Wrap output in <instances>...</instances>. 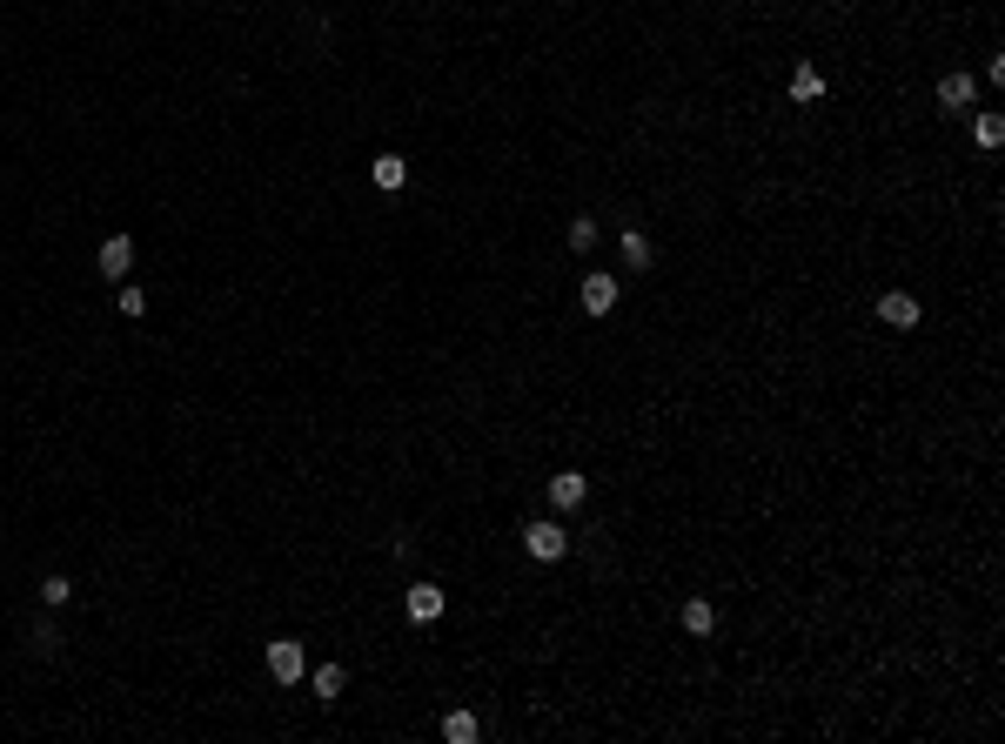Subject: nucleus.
Returning a JSON list of instances; mask_svg holds the SVG:
<instances>
[{
	"label": "nucleus",
	"mask_w": 1005,
	"mask_h": 744,
	"mask_svg": "<svg viewBox=\"0 0 1005 744\" xmlns=\"http://www.w3.org/2000/svg\"><path fill=\"white\" fill-rule=\"evenodd\" d=\"M523 550H530L536 564H557L563 550H570V530H563V523H530V530H523Z\"/></svg>",
	"instance_id": "obj_2"
},
{
	"label": "nucleus",
	"mask_w": 1005,
	"mask_h": 744,
	"mask_svg": "<svg viewBox=\"0 0 1005 744\" xmlns=\"http://www.w3.org/2000/svg\"><path fill=\"white\" fill-rule=\"evenodd\" d=\"M67 597H74V584H67V577H47V584H41V604H47V610H61Z\"/></svg>",
	"instance_id": "obj_17"
},
{
	"label": "nucleus",
	"mask_w": 1005,
	"mask_h": 744,
	"mask_svg": "<svg viewBox=\"0 0 1005 744\" xmlns=\"http://www.w3.org/2000/svg\"><path fill=\"white\" fill-rule=\"evenodd\" d=\"M918 316H925V309H918V295H905V289L878 295V322H885V329H918Z\"/></svg>",
	"instance_id": "obj_5"
},
{
	"label": "nucleus",
	"mask_w": 1005,
	"mask_h": 744,
	"mask_svg": "<svg viewBox=\"0 0 1005 744\" xmlns=\"http://www.w3.org/2000/svg\"><path fill=\"white\" fill-rule=\"evenodd\" d=\"M443 604H449V597H443L436 584H409V597H402L409 624H436V617H443Z\"/></svg>",
	"instance_id": "obj_7"
},
{
	"label": "nucleus",
	"mask_w": 1005,
	"mask_h": 744,
	"mask_svg": "<svg viewBox=\"0 0 1005 744\" xmlns=\"http://www.w3.org/2000/svg\"><path fill=\"white\" fill-rule=\"evenodd\" d=\"M570 248H577V255H590V248H597V222H590V215H577V222H570Z\"/></svg>",
	"instance_id": "obj_16"
},
{
	"label": "nucleus",
	"mask_w": 1005,
	"mask_h": 744,
	"mask_svg": "<svg viewBox=\"0 0 1005 744\" xmlns=\"http://www.w3.org/2000/svg\"><path fill=\"white\" fill-rule=\"evenodd\" d=\"M791 101H798V108H804V101H825V74L798 68V74H791Z\"/></svg>",
	"instance_id": "obj_13"
},
{
	"label": "nucleus",
	"mask_w": 1005,
	"mask_h": 744,
	"mask_svg": "<svg viewBox=\"0 0 1005 744\" xmlns=\"http://www.w3.org/2000/svg\"><path fill=\"white\" fill-rule=\"evenodd\" d=\"M624 269H650V242H644V228H624Z\"/></svg>",
	"instance_id": "obj_14"
},
{
	"label": "nucleus",
	"mask_w": 1005,
	"mask_h": 744,
	"mask_svg": "<svg viewBox=\"0 0 1005 744\" xmlns=\"http://www.w3.org/2000/svg\"><path fill=\"white\" fill-rule=\"evenodd\" d=\"M121 316H148V295H141V289H121Z\"/></svg>",
	"instance_id": "obj_18"
},
{
	"label": "nucleus",
	"mask_w": 1005,
	"mask_h": 744,
	"mask_svg": "<svg viewBox=\"0 0 1005 744\" xmlns=\"http://www.w3.org/2000/svg\"><path fill=\"white\" fill-rule=\"evenodd\" d=\"M128 269H134V235H108V242H101V275L121 282Z\"/></svg>",
	"instance_id": "obj_8"
},
{
	"label": "nucleus",
	"mask_w": 1005,
	"mask_h": 744,
	"mask_svg": "<svg viewBox=\"0 0 1005 744\" xmlns=\"http://www.w3.org/2000/svg\"><path fill=\"white\" fill-rule=\"evenodd\" d=\"M369 175H376L382 195H396L402 181H409V161H402V155H376V168H369Z\"/></svg>",
	"instance_id": "obj_9"
},
{
	"label": "nucleus",
	"mask_w": 1005,
	"mask_h": 744,
	"mask_svg": "<svg viewBox=\"0 0 1005 744\" xmlns=\"http://www.w3.org/2000/svg\"><path fill=\"white\" fill-rule=\"evenodd\" d=\"M972 135H979V148H999V141H1005V114H979V121H972Z\"/></svg>",
	"instance_id": "obj_15"
},
{
	"label": "nucleus",
	"mask_w": 1005,
	"mask_h": 744,
	"mask_svg": "<svg viewBox=\"0 0 1005 744\" xmlns=\"http://www.w3.org/2000/svg\"><path fill=\"white\" fill-rule=\"evenodd\" d=\"M309 684H315V698H322V704H335L342 691H349V671H342V664H322V671H315Z\"/></svg>",
	"instance_id": "obj_10"
},
{
	"label": "nucleus",
	"mask_w": 1005,
	"mask_h": 744,
	"mask_svg": "<svg viewBox=\"0 0 1005 744\" xmlns=\"http://www.w3.org/2000/svg\"><path fill=\"white\" fill-rule=\"evenodd\" d=\"M268 677H275V684H302V677H309V651H302L295 637H275V644H268Z\"/></svg>",
	"instance_id": "obj_1"
},
{
	"label": "nucleus",
	"mask_w": 1005,
	"mask_h": 744,
	"mask_svg": "<svg viewBox=\"0 0 1005 744\" xmlns=\"http://www.w3.org/2000/svg\"><path fill=\"white\" fill-rule=\"evenodd\" d=\"M684 631H691V637H711V631H717L711 597H691V604H684Z\"/></svg>",
	"instance_id": "obj_11"
},
{
	"label": "nucleus",
	"mask_w": 1005,
	"mask_h": 744,
	"mask_svg": "<svg viewBox=\"0 0 1005 744\" xmlns=\"http://www.w3.org/2000/svg\"><path fill=\"white\" fill-rule=\"evenodd\" d=\"M443 738H449V744H476V738H483L476 711H449V718H443Z\"/></svg>",
	"instance_id": "obj_12"
},
{
	"label": "nucleus",
	"mask_w": 1005,
	"mask_h": 744,
	"mask_svg": "<svg viewBox=\"0 0 1005 744\" xmlns=\"http://www.w3.org/2000/svg\"><path fill=\"white\" fill-rule=\"evenodd\" d=\"M550 503H557V510H583V503H590V476H583V470H557V476H550Z\"/></svg>",
	"instance_id": "obj_6"
},
{
	"label": "nucleus",
	"mask_w": 1005,
	"mask_h": 744,
	"mask_svg": "<svg viewBox=\"0 0 1005 744\" xmlns=\"http://www.w3.org/2000/svg\"><path fill=\"white\" fill-rule=\"evenodd\" d=\"M577 295H583V309H590V316H610V309H617V275H610V269H590Z\"/></svg>",
	"instance_id": "obj_4"
},
{
	"label": "nucleus",
	"mask_w": 1005,
	"mask_h": 744,
	"mask_svg": "<svg viewBox=\"0 0 1005 744\" xmlns=\"http://www.w3.org/2000/svg\"><path fill=\"white\" fill-rule=\"evenodd\" d=\"M972 101H979V81H972L965 68H952L945 81H938V108L945 114H972Z\"/></svg>",
	"instance_id": "obj_3"
}]
</instances>
